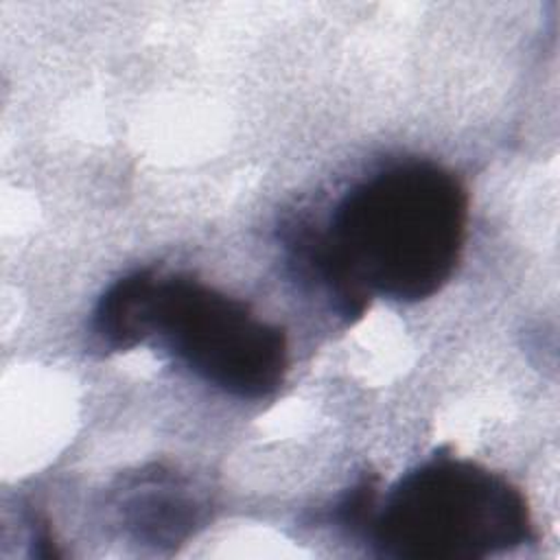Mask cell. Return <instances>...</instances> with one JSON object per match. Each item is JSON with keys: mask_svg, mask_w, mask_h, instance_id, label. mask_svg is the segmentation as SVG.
<instances>
[{"mask_svg": "<svg viewBox=\"0 0 560 560\" xmlns=\"http://www.w3.org/2000/svg\"><path fill=\"white\" fill-rule=\"evenodd\" d=\"M129 490L120 501V512L136 538L153 545H175L195 527L199 508L173 475H144Z\"/></svg>", "mask_w": 560, "mask_h": 560, "instance_id": "cell-4", "label": "cell"}, {"mask_svg": "<svg viewBox=\"0 0 560 560\" xmlns=\"http://www.w3.org/2000/svg\"><path fill=\"white\" fill-rule=\"evenodd\" d=\"M158 271L138 269L116 280L98 300L92 332L107 350H131L149 339V304Z\"/></svg>", "mask_w": 560, "mask_h": 560, "instance_id": "cell-5", "label": "cell"}, {"mask_svg": "<svg viewBox=\"0 0 560 560\" xmlns=\"http://www.w3.org/2000/svg\"><path fill=\"white\" fill-rule=\"evenodd\" d=\"M147 328L190 372L238 398L273 394L289 370L282 328L190 276L158 271Z\"/></svg>", "mask_w": 560, "mask_h": 560, "instance_id": "cell-3", "label": "cell"}, {"mask_svg": "<svg viewBox=\"0 0 560 560\" xmlns=\"http://www.w3.org/2000/svg\"><path fill=\"white\" fill-rule=\"evenodd\" d=\"M383 558L481 560L534 538L525 497L505 477L455 457H433L389 490L365 527Z\"/></svg>", "mask_w": 560, "mask_h": 560, "instance_id": "cell-2", "label": "cell"}, {"mask_svg": "<svg viewBox=\"0 0 560 560\" xmlns=\"http://www.w3.org/2000/svg\"><path fill=\"white\" fill-rule=\"evenodd\" d=\"M468 197L433 162H405L352 186L319 230L295 221L284 245L300 273L322 284L339 315L354 319L372 295L418 302L453 276L466 241Z\"/></svg>", "mask_w": 560, "mask_h": 560, "instance_id": "cell-1", "label": "cell"}]
</instances>
